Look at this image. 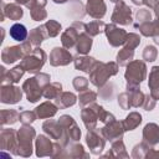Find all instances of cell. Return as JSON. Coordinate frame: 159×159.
Here are the masks:
<instances>
[{"label": "cell", "instance_id": "6da1fadb", "mask_svg": "<svg viewBox=\"0 0 159 159\" xmlns=\"http://www.w3.org/2000/svg\"><path fill=\"white\" fill-rule=\"evenodd\" d=\"M81 117H82V120H83V123H84V125H86V128L88 130L89 129H94L98 120H101V122H103L106 124V123L116 119L112 113L106 112L102 106H98L94 102L88 104V107H83L82 108Z\"/></svg>", "mask_w": 159, "mask_h": 159}, {"label": "cell", "instance_id": "7a4b0ae2", "mask_svg": "<svg viewBox=\"0 0 159 159\" xmlns=\"http://www.w3.org/2000/svg\"><path fill=\"white\" fill-rule=\"evenodd\" d=\"M117 72H118V63L116 62L104 63L101 61H96L94 66L89 72V81L96 87H102L103 84L107 83L109 77L117 75Z\"/></svg>", "mask_w": 159, "mask_h": 159}, {"label": "cell", "instance_id": "3957f363", "mask_svg": "<svg viewBox=\"0 0 159 159\" xmlns=\"http://www.w3.org/2000/svg\"><path fill=\"white\" fill-rule=\"evenodd\" d=\"M58 123L61 124L62 127V135L61 138L58 139L60 140V144L66 148L67 145H70L72 142H77L81 137V130L78 128V125L76 124L75 119L71 117V116H67V114H63L58 118Z\"/></svg>", "mask_w": 159, "mask_h": 159}, {"label": "cell", "instance_id": "277c9868", "mask_svg": "<svg viewBox=\"0 0 159 159\" xmlns=\"http://www.w3.org/2000/svg\"><path fill=\"white\" fill-rule=\"evenodd\" d=\"M36 137L35 129L30 124H24L17 130V155L30 157L32 153V139Z\"/></svg>", "mask_w": 159, "mask_h": 159}, {"label": "cell", "instance_id": "5b68a950", "mask_svg": "<svg viewBox=\"0 0 159 159\" xmlns=\"http://www.w3.org/2000/svg\"><path fill=\"white\" fill-rule=\"evenodd\" d=\"M147 76V66L140 60L130 61L127 65V70L124 77L127 80V86L139 87V84L145 80Z\"/></svg>", "mask_w": 159, "mask_h": 159}, {"label": "cell", "instance_id": "8992f818", "mask_svg": "<svg viewBox=\"0 0 159 159\" xmlns=\"http://www.w3.org/2000/svg\"><path fill=\"white\" fill-rule=\"evenodd\" d=\"M46 62V52L41 47H35L30 53L24 56L20 65L22 68L30 73H39Z\"/></svg>", "mask_w": 159, "mask_h": 159}, {"label": "cell", "instance_id": "52a82bcc", "mask_svg": "<svg viewBox=\"0 0 159 159\" xmlns=\"http://www.w3.org/2000/svg\"><path fill=\"white\" fill-rule=\"evenodd\" d=\"M145 94L140 91L139 87L127 86V91L122 92L118 96V103L123 109H129L132 107H142Z\"/></svg>", "mask_w": 159, "mask_h": 159}, {"label": "cell", "instance_id": "ba28073f", "mask_svg": "<svg viewBox=\"0 0 159 159\" xmlns=\"http://www.w3.org/2000/svg\"><path fill=\"white\" fill-rule=\"evenodd\" d=\"M32 45L30 43L29 40H25L21 45H16V46H7L2 50L1 52V60L4 63H14L17 60H22L24 56H26L27 53H30L32 51Z\"/></svg>", "mask_w": 159, "mask_h": 159}, {"label": "cell", "instance_id": "9c48e42d", "mask_svg": "<svg viewBox=\"0 0 159 159\" xmlns=\"http://www.w3.org/2000/svg\"><path fill=\"white\" fill-rule=\"evenodd\" d=\"M84 25L82 21H75L71 26H68L61 35V42L65 48H72L76 46L78 36L84 31Z\"/></svg>", "mask_w": 159, "mask_h": 159}, {"label": "cell", "instance_id": "30bf717a", "mask_svg": "<svg viewBox=\"0 0 159 159\" xmlns=\"http://www.w3.org/2000/svg\"><path fill=\"white\" fill-rule=\"evenodd\" d=\"M104 34L107 36V40H108L109 45L113 46V47H118V46L124 45L125 41H127V37H128L127 31L123 30V29H119L116 24L106 25Z\"/></svg>", "mask_w": 159, "mask_h": 159}, {"label": "cell", "instance_id": "8fae6325", "mask_svg": "<svg viewBox=\"0 0 159 159\" xmlns=\"http://www.w3.org/2000/svg\"><path fill=\"white\" fill-rule=\"evenodd\" d=\"M113 24H119V25H129L132 24V9L123 1L119 0L116 6H114V11L112 14L111 17Z\"/></svg>", "mask_w": 159, "mask_h": 159}, {"label": "cell", "instance_id": "7c38bea8", "mask_svg": "<svg viewBox=\"0 0 159 159\" xmlns=\"http://www.w3.org/2000/svg\"><path fill=\"white\" fill-rule=\"evenodd\" d=\"M22 87L14 86L12 83H2L0 89V101L5 104L17 103L22 97Z\"/></svg>", "mask_w": 159, "mask_h": 159}, {"label": "cell", "instance_id": "4fadbf2b", "mask_svg": "<svg viewBox=\"0 0 159 159\" xmlns=\"http://www.w3.org/2000/svg\"><path fill=\"white\" fill-rule=\"evenodd\" d=\"M22 89H24V92L27 97V101L31 102V103L37 102L43 96V87L40 84L36 76L26 80L22 83Z\"/></svg>", "mask_w": 159, "mask_h": 159}, {"label": "cell", "instance_id": "5bb4252c", "mask_svg": "<svg viewBox=\"0 0 159 159\" xmlns=\"http://www.w3.org/2000/svg\"><path fill=\"white\" fill-rule=\"evenodd\" d=\"M0 147L2 150H9L14 154L17 152V132L9 128L4 129L0 133Z\"/></svg>", "mask_w": 159, "mask_h": 159}, {"label": "cell", "instance_id": "9a60e30c", "mask_svg": "<svg viewBox=\"0 0 159 159\" xmlns=\"http://www.w3.org/2000/svg\"><path fill=\"white\" fill-rule=\"evenodd\" d=\"M101 133L103 134V137L106 139H108L109 142H114L117 139H122L123 133H124V128H123V123L118 122L116 119L106 123V125L103 128H101Z\"/></svg>", "mask_w": 159, "mask_h": 159}, {"label": "cell", "instance_id": "2e32d148", "mask_svg": "<svg viewBox=\"0 0 159 159\" xmlns=\"http://www.w3.org/2000/svg\"><path fill=\"white\" fill-rule=\"evenodd\" d=\"M104 139L106 138L103 137L101 130L98 132V130H96V128L88 130V133L86 135V142H87V145L91 149L92 154H99L103 150L104 144H106Z\"/></svg>", "mask_w": 159, "mask_h": 159}, {"label": "cell", "instance_id": "e0dca14e", "mask_svg": "<svg viewBox=\"0 0 159 159\" xmlns=\"http://www.w3.org/2000/svg\"><path fill=\"white\" fill-rule=\"evenodd\" d=\"M73 56L63 47H55L50 53V63L52 66H66L73 61Z\"/></svg>", "mask_w": 159, "mask_h": 159}, {"label": "cell", "instance_id": "ac0fdd59", "mask_svg": "<svg viewBox=\"0 0 159 159\" xmlns=\"http://www.w3.org/2000/svg\"><path fill=\"white\" fill-rule=\"evenodd\" d=\"M106 2L104 0H87L86 4V12L96 19V20H101L104 15H106Z\"/></svg>", "mask_w": 159, "mask_h": 159}, {"label": "cell", "instance_id": "d6986e66", "mask_svg": "<svg viewBox=\"0 0 159 159\" xmlns=\"http://www.w3.org/2000/svg\"><path fill=\"white\" fill-rule=\"evenodd\" d=\"M0 70H1V78H0L1 83H16V82L20 81V78L25 73V70L22 68L21 65L15 66L14 68H11L7 72H5L4 67H1Z\"/></svg>", "mask_w": 159, "mask_h": 159}, {"label": "cell", "instance_id": "ffe728a7", "mask_svg": "<svg viewBox=\"0 0 159 159\" xmlns=\"http://www.w3.org/2000/svg\"><path fill=\"white\" fill-rule=\"evenodd\" d=\"M53 145L55 143H52L50 140V138L45 137V135H39L36 138V154L37 157H52L53 153Z\"/></svg>", "mask_w": 159, "mask_h": 159}, {"label": "cell", "instance_id": "44dd1931", "mask_svg": "<svg viewBox=\"0 0 159 159\" xmlns=\"http://www.w3.org/2000/svg\"><path fill=\"white\" fill-rule=\"evenodd\" d=\"M2 14H1V20H4V17H9L10 20H20L24 15V11L20 6V4L17 2H11V4H4L2 2Z\"/></svg>", "mask_w": 159, "mask_h": 159}, {"label": "cell", "instance_id": "7402d4cb", "mask_svg": "<svg viewBox=\"0 0 159 159\" xmlns=\"http://www.w3.org/2000/svg\"><path fill=\"white\" fill-rule=\"evenodd\" d=\"M143 140L149 145L159 143V127L155 123H148L143 129Z\"/></svg>", "mask_w": 159, "mask_h": 159}, {"label": "cell", "instance_id": "603a6c76", "mask_svg": "<svg viewBox=\"0 0 159 159\" xmlns=\"http://www.w3.org/2000/svg\"><path fill=\"white\" fill-rule=\"evenodd\" d=\"M42 129L45 130L46 134H48V137L51 139H56L58 140L62 135V127L58 123V120H53V119H47L43 124H42Z\"/></svg>", "mask_w": 159, "mask_h": 159}, {"label": "cell", "instance_id": "cb8c5ba5", "mask_svg": "<svg viewBox=\"0 0 159 159\" xmlns=\"http://www.w3.org/2000/svg\"><path fill=\"white\" fill-rule=\"evenodd\" d=\"M148 86L150 89V96L155 101H158L159 99V66H154L150 70Z\"/></svg>", "mask_w": 159, "mask_h": 159}, {"label": "cell", "instance_id": "d4e9b609", "mask_svg": "<svg viewBox=\"0 0 159 159\" xmlns=\"http://www.w3.org/2000/svg\"><path fill=\"white\" fill-rule=\"evenodd\" d=\"M57 109H58V107L56 106V103L46 101V102L41 103L39 107H36L35 112L39 118H51L57 113Z\"/></svg>", "mask_w": 159, "mask_h": 159}, {"label": "cell", "instance_id": "484cf974", "mask_svg": "<svg viewBox=\"0 0 159 159\" xmlns=\"http://www.w3.org/2000/svg\"><path fill=\"white\" fill-rule=\"evenodd\" d=\"M47 37H48V35H47V32H46L45 26H43V25H40V26H37V27H35V29H32V30L30 31L29 41H30V43H31L34 47H39V46L41 45V42H42L45 39H47Z\"/></svg>", "mask_w": 159, "mask_h": 159}, {"label": "cell", "instance_id": "4316f807", "mask_svg": "<svg viewBox=\"0 0 159 159\" xmlns=\"http://www.w3.org/2000/svg\"><path fill=\"white\" fill-rule=\"evenodd\" d=\"M73 62H75L76 70L89 73L91 70H92V67H93L94 63H96V60H94L93 57L82 55V56H76V57L73 58Z\"/></svg>", "mask_w": 159, "mask_h": 159}, {"label": "cell", "instance_id": "83f0119b", "mask_svg": "<svg viewBox=\"0 0 159 159\" xmlns=\"http://www.w3.org/2000/svg\"><path fill=\"white\" fill-rule=\"evenodd\" d=\"M91 47H92V37L88 34H86L84 31L81 32V35L78 36L77 43H76V51L80 55H87L89 52Z\"/></svg>", "mask_w": 159, "mask_h": 159}, {"label": "cell", "instance_id": "f1b7e54d", "mask_svg": "<svg viewBox=\"0 0 159 159\" xmlns=\"http://www.w3.org/2000/svg\"><path fill=\"white\" fill-rule=\"evenodd\" d=\"M77 97L72 93V92H61L56 98H55V103L60 109L71 107L76 103Z\"/></svg>", "mask_w": 159, "mask_h": 159}, {"label": "cell", "instance_id": "f546056e", "mask_svg": "<svg viewBox=\"0 0 159 159\" xmlns=\"http://www.w3.org/2000/svg\"><path fill=\"white\" fill-rule=\"evenodd\" d=\"M133 56H134V48L128 45H124V47L119 50L117 55V63L119 66H127L133 60Z\"/></svg>", "mask_w": 159, "mask_h": 159}, {"label": "cell", "instance_id": "4dcf8cb0", "mask_svg": "<svg viewBox=\"0 0 159 159\" xmlns=\"http://www.w3.org/2000/svg\"><path fill=\"white\" fill-rule=\"evenodd\" d=\"M106 157H114V158H128V153L125 152V147L122 139H117L112 142V149L108 152Z\"/></svg>", "mask_w": 159, "mask_h": 159}, {"label": "cell", "instance_id": "1f68e13d", "mask_svg": "<svg viewBox=\"0 0 159 159\" xmlns=\"http://www.w3.org/2000/svg\"><path fill=\"white\" fill-rule=\"evenodd\" d=\"M140 122H142V116L138 112H132L125 117V119L122 123L124 130H133L140 124Z\"/></svg>", "mask_w": 159, "mask_h": 159}, {"label": "cell", "instance_id": "d6a6232c", "mask_svg": "<svg viewBox=\"0 0 159 159\" xmlns=\"http://www.w3.org/2000/svg\"><path fill=\"white\" fill-rule=\"evenodd\" d=\"M62 92V84L60 82H50L43 87V97L47 99H55Z\"/></svg>", "mask_w": 159, "mask_h": 159}, {"label": "cell", "instance_id": "836d02e7", "mask_svg": "<svg viewBox=\"0 0 159 159\" xmlns=\"http://www.w3.org/2000/svg\"><path fill=\"white\" fill-rule=\"evenodd\" d=\"M10 36L15 41L24 42L26 40V37H27V30L22 24H14L10 27Z\"/></svg>", "mask_w": 159, "mask_h": 159}, {"label": "cell", "instance_id": "e575fe53", "mask_svg": "<svg viewBox=\"0 0 159 159\" xmlns=\"http://www.w3.org/2000/svg\"><path fill=\"white\" fill-rule=\"evenodd\" d=\"M104 27H106V24L103 21L94 20V21H91L89 24L84 25V32L88 34L91 37H93V36H97L98 34H101L102 31H104Z\"/></svg>", "mask_w": 159, "mask_h": 159}, {"label": "cell", "instance_id": "d590c367", "mask_svg": "<svg viewBox=\"0 0 159 159\" xmlns=\"http://www.w3.org/2000/svg\"><path fill=\"white\" fill-rule=\"evenodd\" d=\"M1 116V125H6V124H14L17 119H19V113L15 109H2L0 112Z\"/></svg>", "mask_w": 159, "mask_h": 159}, {"label": "cell", "instance_id": "8d00e7d4", "mask_svg": "<svg viewBox=\"0 0 159 159\" xmlns=\"http://www.w3.org/2000/svg\"><path fill=\"white\" fill-rule=\"evenodd\" d=\"M96 99H97V93H96V92H93V91L86 89V91H83V92H80L78 102H80V106H81L82 108H83V107H86L87 104L93 103Z\"/></svg>", "mask_w": 159, "mask_h": 159}, {"label": "cell", "instance_id": "74e56055", "mask_svg": "<svg viewBox=\"0 0 159 159\" xmlns=\"http://www.w3.org/2000/svg\"><path fill=\"white\" fill-rule=\"evenodd\" d=\"M29 9H30V15H31L32 20H35V21H41V20H45L47 17V12L45 10V6L31 5Z\"/></svg>", "mask_w": 159, "mask_h": 159}, {"label": "cell", "instance_id": "f35d334b", "mask_svg": "<svg viewBox=\"0 0 159 159\" xmlns=\"http://www.w3.org/2000/svg\"><path fill=\"white\" fill-rule=\"evenodd\" d=\"M152 149V145H149L147 142H142L139 144H137L134 148H133V152H132V157L133 158H145L148 152Z\"/></svg>", "mask_w": 159, "mask_h": 159}, {"label": "cell", "instance_id": "ab89813d", "mask_svg": "<svg viewBox=\"0 0 159 159\" xmlns=\"http://www.w3.org/2000/svg\"><path fill=\"white\" fill-rule=\"evenodd\" d=\"M43 26L46 29V32H47L48 37H55L61 31V24L57 22V21H55V20H47L43 24Z\"/></svg>", "mask_w": 159, "mask_h": 159}, {"label": "cell", "instance_id": "60d3db41", "mask_svg": "<svg viewBox=\"0 0 159 159\" xmlns=\"http://www.w3.org/2000/svg\"><path fill=\"white\" fill-rule=\"evenodd\" d=\"M66 149H68L67 157H72V158H81V157L87 158L88 157V154L84 153L83 147L81 144H70L66 147Z\"/></svg>", "mask_w": 159, "mask_h": 159}, {"label": "cell", "instance_id": "b9f144b4", "mask_svg": "<svg viewBox=\"0 0 159 159\" xmlns=\"http://www.w3.org/2000/svg\"><path fill=\"white\" fill-rule=\"evenodd\" d=\"M135 27L139 29V31H140V34H142L143 36H147V37L150 36V37H152L153 34H154V22H153V21L144 22V24H139V25L135 24Z\"/></svg>", "mask_w": 159, "mask_h": 159}, {"label": "cell", "instance_id": "7bdbcfd3", "mask_svg": "<svg viewBox=\"0 0 159 159\" xmlns=\"http://www.w3.org/2000/svg\"><path fill=\"white\" fill-rule=\"evenodd\" d=\"M157 56H158V51H157V48L154 46L148 45V46L144 47V50H143V60L153 62V61L157 60Z\"/></svg>", "mask_w": 159, "mask_h": 159}, {"label": "cell", "instance_id": "ee69618b", "mask_svg": "<svg viewBox=\"0 0 159 159\" xmlns=\"http://www.w3.org/2000/svg\"><path fill=\"white\" fill-rule=\"evenodd\" d=\"M135 19L138 21L137 25L144 24V22H149V21H152V14H150V11L148 9H140V10L137 11Z\"/></svg>", "mask_w": 159, "mask_h": 159}, {"label": "cell", "instance_id": "f6af8a7d", "mask_svg": "<svg viewBox=\"0 0 159 159\" xmlns=\"http://www.w3.org/2000/svg\"><path fill=\"white\" fill-rule=\"evenodd\" d=\"M36 117H37L36 112H32V111H22L20 113V116H19V119H20V122L22 124H30V123H32L36 119Z\"/></svg>", "mask_w": 159, "mask_h": 159}, {"label": "cell", "instance_id": "bcb514c9", "mask_svg": "<svg viewBox=\"0 0 159 159\" xmlns=\"http://www.w3.org/2000/svg\"><path fill=\"white\" fill-rule=\"evenodd\" d=\"M72 83H73L75 89L78 92H83V91L88 89V80L84 77H76Z\"/></svg>", "mask_w": 159, "mask_h": 159}, {"label": "cell", "instance_id": "7dc6e473", "mask_svg": "<svg viewBox=\"0 0 159 159\" xmlns=\"http://www.w3.org/2000/svg\"><path fill=\"white\" fill-rule=\"evenodd\" d=\"M101 91H99V96L103 98V99H111L112 96H113V92H114V86L112 83H106L103 84L102 87H99Z\"/></svg>", "mask_w": 159, "mask_h": 159}, {"label": "cell", "instance_id": "c3c4849f", "mask_svg": "<svg viewBox=\"0 0 159 159\" xmlns=\"http://www.w3.org/2000/svg\"><path fill=\"white\" fill-rule=\"evenodd\" d=\"M139 43H140V37H139V35H137V34H134V32L128 34V37H127V41H125L124 45H128V46L135 48Z\"/></svg>", "mask_w": 159, "mask_h": 159}, {"label": "cell", "instance_id": "681fc988", "mask_svg": "<svg viewBox=\"0 0 159 159\" xmlns=\"http://www.w3.org/2000/svg\"><path fill=\"white\" fill-rule=\"evenodd\" d=\"M142 107L145 111H152L155 107V99L150 94H145V98H144V102H143V106Z\"/></svg>", "mask_w": 159, "mask_h": 159}, {"label": "cell", "instance_id": "f907efd6", "mask_svg": "<svg viewBox=\"0 0 159 159\" xmlns=\"http://www.w3.org/2000/svg\"><path fill=\"white\" fill-rule=\"evenodd\" d=\"M36 78L39 80V82H40V84L42 86V87H45L46 84H48L50 83V75H47V73H41V72H39L37 75H36Z\"/></svg>", "mask_w": 159, "mask_h": 159}, {"label": "cell", "instance_id": "816d5d0a", "mask_svg": "<svg viewBox=\"0 0 159 159\" xmlns=\"http://www.w3.org/2000/svg\"><path fill=\"white\" fill-rule=\"evenodd\" d=\"M158 2H159V0H143V4H145L147 6H149L152 9H154Z\"/></svg>", "mask_w": 159, "mask_h": 159}, {"label": "cell", "instance_id": "f5cc1de1", "mask_svg": "<svg viewBox=\"0 0 159 159\" xmlns=\"http://www.w3.org/2000/svg\"><path fill=\"white\" fill-rule=\"evenodd\" d=\"M153 157H159V152H155V150L150 149V150L148 152V154H147L145 158H153Z\"/></svg>", "mask_w": 159, "mask_h": 159}, {"label": "cell", "instance_id": "db71d44e", "mask_svg": "<svg viewBox=\"0 0 159 159\" xmlns=\"http://www.w3.org/2000/svg\"><path fill=\"white\" fill-rule=\"evenodd\" d=\"M30 1H31V0H15V2H17V4H20V5H25V6H27V5L30 4Z\"/></svg>", "mask_w": 159, "mask_h": 159}, {"label": "cell", "instance_id": "11a10c76", "mask_svg": "<svg viewBox=\"0 0 159 159\" xmlns=\"http://www.w3.org/2000/svg\"><path fill=\"white\" fill-rule=\"evenodd\" d=\"M154 12H155L157 17H159V2L155 5V7H154Z\"/></svg>", "mask_w": 159, "mask_h": 159}, {"label": "cell", "instance_id": "9f6ffc18", "mask_svg": "<svg viewBox=\"0 0 159 159\" xmlns=\"http://www.w3.org/2000/svg\"><path fill=\"white\" fill-rule=\"evenodd\" d=\"M132 2L134 5H142L143 4V0H132Z\"/></svg>", "mask_w": 159, "mask_h": 159}, {"label": "cell", "instance_id": "6f0895ef", "mask_svg": "<svg viewBox=\"0 0 159 159\" xmlns=\"http://www.w3.org/2000/svg\"><path fill=\"white\" fill-rule=\"evenodd\" d=\"M53 2H56V4H63V2H66L67 0H52Z\"/></svg>", "mask_w": 159, "mask_h": 159}, {"label": "cell", "instance_id": "680465c9", "mask_svg": "<svg viewBox=\"0 0 159 159\" xmlns=\"http://www.w3.org/2000/svg\"><path fill=\"white\" fill-rule=\"evenodd\" d=\"M111 1H112V2H118L119 0H111Z\"/></svg>", "mask_w": 159, "mask_h": 159}]
</instances>
